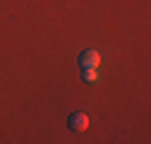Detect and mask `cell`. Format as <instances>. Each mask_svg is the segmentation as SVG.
Returning <instances> with one entry per match:
<instances>
[{
    "instance_id": "3",
    "label": "cell",
    "mask_w": 151,
    "mask_h": 144,
    "mask_svg": "<svg viewBox=\"0 0 151 144\" xmlns=\"http://www.w3.org/2000/svg\"><path fill=\"white\" fill-rule=\"evenodd\" d=\"M84 70V82L86 84H93L99 79V67H82Z\"/></svg>"
},
{
    "instance_id": "2",
    "label": "cell",
    "mask_w": 151,
    "mask_h": 144,
    "mask_svg": "<svg viewBox=\"0 0 151 144\" xmlns=\"http://www.w3.org/2000/svg\"><path fill=\"white\" fill-rule=\"evenodd\" d=\"M79 65L82 67H99L101 65L99 50H84V53H79Z\"/></svg>"
},
{
    "instance_id": "1",
    "label": "cell",
    "mask_w": 151,
    "mask_h": 144,
    "mask_svg": "<svg viewBox=\"0 0 151 144\" xmlns=\"http://www.w3.org/2000/svg\"><path fill=\"white\" fill-rule=\"evenodd\" d=\"M67 125H70V130H72V132H84V130L89 127V115L82 113V111H77V113H72V115H70Z\"/></svg>"
}]
</instances>
